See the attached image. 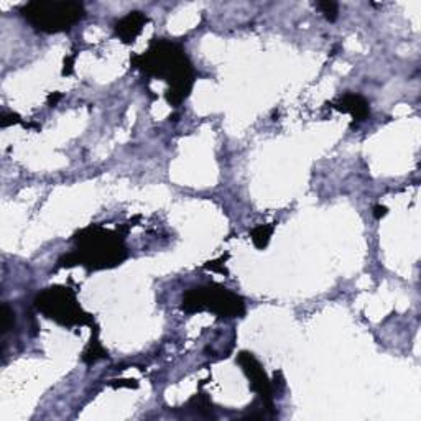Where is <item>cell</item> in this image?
Here are the masks:
<instances>
[{
	"mask_svg": "<svg viewBox=\"0 0 421 421\" xmlns=\"http://www.w3.org/2000/svg\"><path fill=\"white\" fill-rule=\"evenodd\" d=\"M20 122L21 120H20L19 114L3 111L2 116H0V125H2V129H6V127H10L13 124H20Z\"/></svg>",
	"mask_w": 421,
	"mask_h": 421,
	"instance_id": "4fadbf2b",
	"label": "cell"
},
{
	"mask_svg": "<svg viewBox=\"0 0 421 421\" xmlns=\"http://www.w3.org/2000/svg\"><path fill=\"white\" fill-rule=\"evenodd\" d=\"M15 326V313H13L10 306L3 303L2 306V334H7L10 329Z\"/></svg>",
	"mask_w": 421,
	"mask_h": 421,
	"instance_id": "7c38bea8",
	"label": "cell"
},
{
	"mask_svg": "<svg viewBox=\"0 0 421 421\" xmlns=\"http://www.w3.org/2000/svg\"><path fill=\"white\" fill-rule=\"evenodd\" d=\"M316 7L321 10V13L326 17V20L329 21H336L337 17H339V6L336 2H331V0H326V2H318Z\"/></svg>",
	"mask_w": 421,
	"mask_h": 421,
	"instance_id": "8fae6325",
	"label": "cell"
},
{
	"mask_svg": "<svg viewBox=\"0 0 421 421\" xmlns=\"http://www.w3.org/2000/svg\"><path fill=\"white\" fill-rule=\"evenodd\" d=\"M33 303L38 313L46 316L51 321L58 323L60 326L74 328L84 326V324L92 326L91 314H87L81 308L76 292L71 288L61 287V285L45 288L38 293Z\"/></svg>",
	"mask_w": 421,
	"mask_h": 421,
	"instance_id": "5b68a950",
	"label": "cell"
},
{
	"mask_svg": "<svg viewBox=\"0 0 421 421\" xmlns=\"http://www.w3.org/2000/svg\"><path fill=\"white\" fill-rule=\"evenodd\" d=\"M60 99H61V94H55V98H53V94H51L50 96V107H53V105L58 102Z\"/></svg>",
	"mask_w": 421,
	"mask_h": 421,
	"instance_id": "2e32d148",
	"label": "cell"
},
{
	"mask_svg": "<svg viewBox=\"0 0 421 421\" xmlns=\"http://www.w3.org/2000/svg\"><path fill=\"white\" fill-rule=\"evenodd\" d=\"M104 357H107V350H105L102 346H100V342L98 341V329H96L94 336L91 337L89 346H87L84 354H82V361L91 366V364L98 362L99 359H104Z\"/></svg>",
	"mask_w": 421,
	"mask_h": 421,
	"instance_id": "30bf717a",
	"label": "cell"
},
{
	"mask_svg": "<svg viewBox=\"0 0 421 421\" xmlns=\"http://www.w3.org/2000/svg\"><path fill=\"white\" fill-rule=\"evenodd\" d=\"M274 229H275V224H260V226L253 227V229L250 231V239H252L253 245L260 250L265 249L270 242Z\"/></svg>",
	"mask_w": 421,
	"mask_h": 421,
	"instance_id": "9c48e42d",
	"label": "cell"
},
{
	"mask_svg": "<svg viewBox=\"0 0 421 421\" xmlns=\"http://www.w3.org/2000/svg\"><path fill=\"white\" fill-rule=\"evenodd\" d=\"M130 64L147 76L168 82L170 87L165 98L173 107H178L190 98L196 81V71L179 43L153 38L147 50L132 56Z\"/></svg>",
	"mask_w": 421,
	"mask_h": 421,
	"instance_id": "6da1fadb",
	"label": "cell"
},
{
	"mask_svg": "<svg viewBox=\"0 0 421 421\" xmlns=\"http://www.w3.org/2000/svg\"><path fill=\"white\" fill-rule=\"evenodd\" d=\"M20 15L42 33L69 32L74 25L84 19L86 10L81 2H53L35 0L20 7Z\"/></svg>",
	"mask_w": 421,
	"mask_h": 421,
	"instance_id": "277c9868",
	"label": "cell"
},
{
	"mask_svg": "<svg viewBox=\"0 0 421 421\" xmlns=\"http://www.w3.org/2000/svg\"><path fill=\"white\" fill-rule=\"evenodd\" d=\"M73 63H74L73 56H71V58H66L64 60V69H63L64 76H69V74L73 73Z\"/></svg>",
	"mask_w": 421,
	"mask_h": 421,
	"instance_id": "9a60e30c",
	"label": "cell"
},
{
	"mask_svg": "<svg viewBox=\"0 0 421 421\" xmlns=\"http://www.w3.org/2000/svg\"><path fill=\"white\" fill-rule=\"evenodd\" d=\"M387 213H388L387 206H382V204L374 206V217H375V219L385 217V216H387Z\"/></svg>",
	"mask_w": 421,
	"mask_h": 421,
	"instance_id": "5bb4252c",
	"label": "cell"
},
{
	"mask_svg": "<svg viewBox=\"0 0 421 421\" xmlns=\"http://www.w3.org/2000/svg\"><path fill=\"white\" fill-rule=\"evenodd\" d=\"M331 107H334L339 112L350 114L354 124H361V122H366L370 117L368 100L361 94H355V92H344L336 102L331 104Z\"/></svg>",
	"mask_w": 421,
	"mask_h": 421,
	"instance_id": "52a82bcc",
	"label": "cell"
},
{
	"mask_svg": "<svg viewBox=\"0 0 421 421\" xmlns=\"http://www.w3.org/2000/svg\"><path fill=\"white\" fill-rule=\"evenodd\" d=\"M148 24V17L143 12L134 10L129 12L125 17L116 21L114 25V32L125 45H132L137 39V37L142 33L143 26Z\"/></svg>",
	"mask_w": 421,
	"mask_h": 421,
	"instance_id": "ba28073f",
	"label": "cell"
},
{
	"mask_svg": "<svg viewBox=\"0 0 421 421\" xmlns=\"http://www.w3.org/2000/svg\"><path fill=\"white\" fill-rule=\"evenodd\" d=\"M237 364L242 367L244 374L247 375L250 382V388L256 392L262 400V406L265 408L269 413H274V385L263 370L262 364L257 361L256 355L247 350H242L237 355Z\"/></svg>",
	"mask_w": 421,
	"mask_h": 421,
	"instance_id": "8992f818",
	"label": "cell"
},
{
	"mask_svg": "<svg viewBox=\"0 0 421 421\" xmlns=\"http://www.w3.org/2000/svg\"><path fill=\"white\" fill-rule=\"evenodd\" d=\"M74 249L58 260V269L81 265L89 271L107 270L120 265L129 256L125 237L100 224H91L73 237Z\"/></svg>",
	"mask_w": 421,
	"mask_h": 421,
	"instance_id": "7a4b0ae2",
	"label": "cell"
},
{
	"mask_svg": "<svg viewBox=\"0 0 421 421\" xmlns=\"http://www.w3.org/2000/svg\"><path fill=\"white\" fill-rule=\"evenodd\" d=\"M181 310L186 314L208 311L222 319H234L245 314V301L222 285L208 283L186 289L181 296Z\"/></svg>",
	"mask_w": 421,
	"mask_h": 421,
	"instance_id": "3957f363",
	"label": "cell"
}]
</instances>
